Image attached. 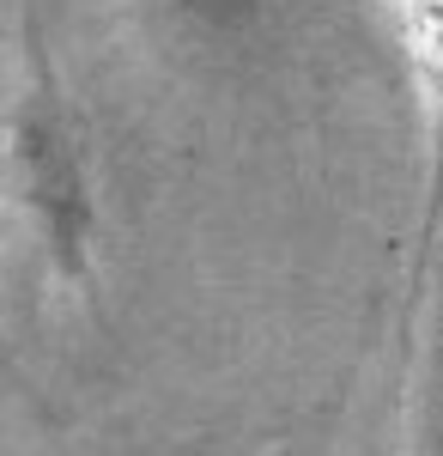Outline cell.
I'll list each match as a JSON object with an SVG mask.
<instances>
[{"instance_id": "7a4b0ae2", "label": "cell", "mask_w": 443, "mask_h": 456, "mask_svg": "<svg viewBox=\"0 0 443 456\" xmlns=\"http://www.w3.org/2000/svg\"><path fill=\"white\" fill-rule=\"evenodd\" d=\"M158 25L195 49H238L262 31L268 0H152Z\"/></svg>"}, {"instance_id": "6da1fadb", "label": "cell", "mask_w": 443, "mask_h": 456, "mask_svg": "<svg viewBox=\"0 0 443 456\" xmlns=\"http://www.w3.org/2000/svg\"><path fill=\"white\" fill-rule=\"evenodd\" d=\"M6 171H12V195L25 201L49 262L61 274H79L85 249H92L98 201H92V171H85V152H79V128H73V116L61 110L55 92H31L12 110Z\"/></svg>"}]
</instances>
